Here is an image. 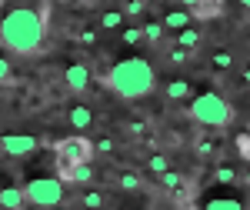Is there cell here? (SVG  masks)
<instances>
[{
    "instance_id": "cell-5",
    "label": "cell",
    "mask_w": 250,
    "mask_h": 210,
    "mask_svg": "<svg viewBox=\"0 0 250 210\" xmlns=\"http://www.w3.org/2000/svg\"><path fill=\"white\" fill-rule=\"evenodd\" d=\"M23 193H27V204H34V207H57V204H63V180L60 177H34L23 184Z\"/></svg>"
},
{
    "instance_id": "cell-26",
    "label": "cell",
    "mask_w": 250,
    "mask_h": 210,
    "mask_svg": "<svg viewBox=\"0 0 250 210\" xmlns=\"http://www.w3.org/2000/svg\"><path fill=\"white\" fill-rule=\"evenodd\" d=\"M213 150H217V144H213V140H197V157H204V160H207V157H213Z\"/></svg>"
},
{
    "instance_id": "cell-25",
    "label": "cell",
    "mask_w": 250,
    "mask_h": 210,
    "mask_svg": "<svg viewBox=\"0 0 250 210\" xmlns=\"http://www.w3.org/2000/svg\"><path fill=\"white\" fill-rule=\"evenodd\" d=\"M117 184L124 187V190H140V177L130 170H124V173H117Z\"/></svg>"
},
{
    "instance_id": "cell-32",
    "label": "cell",
    "mask_w": 250,
    "mask_h": 210,
    "mask_svg": "<svg viewBox=\"0 0 250 210\" xmlns=\"http://www.w3.org/2000/svg\"><path fill=\"white\" fill-rule=\"evenodd\" d=\"M240 7H244V10H250V0H240Z\"/></svg>"
},
{
    "instance_id": "cell-33",
    "label": "cell",
    "mask_w": 250,
    "mask_h": 210,
    "mask_svg": "<svg viewBox=\"0 0 250 210\" xmlns=\"http://www.w3.org/2000/svg\"><path fill=\"white\" fill-rule=\"evenodd\" d=\"M207 3H217V7H224V0H207Z\"/></svg>"
},
{
    "instance_id": "cell-1",
    "label": "cell",
    "mask_w": 250,
    "mask_h": 210,
    "mask_svg": "<svg viewBox=\"0 0 250 210\" xmlns=\"http://www.w3.org/2000/svg\"><path fill=\"white\" fill-rule=\"evenodd\" d=\"M47 37V17L37 7H14L0 20V43L14 54H37Z\"/></svg>"
},
{
    "instance_id": "cell-24",
    "label": "cell",
    "mask_w": 250,
    "mask_h": 210,
    "mask_svg": "<svg viewBox=\"0 0 250 210\" xmlns=\"http://www.w3.org/2000/svg\"><path fill=\"white\" fill-rule=\"evenodd\" d=\"M167 167H170V160H167L164 153H154V157H147V170H150V173H157V177H160V173L167 170Z\"/></svg>"
},
{
    "instance_id": "cell-6",
    "label": "cell",
    "mask_w": 250,
    "mask_h": 210,
    "mask_svg": "<svg viewBox=\"0 0 250 210\" xmlns=\"http://www.w3.org/2000/svg\"><path fill=\"white\" fill-rule=\"evenodd\" d=\"M0 147L7 157H30V153L37 150V137L30 134H3L0 137Z\"/></svg>"
},
{
    "instance_id": "cell-10",
    "label": "cell",
    "mask_w": 250,
    "mask_h": 210,
    "mask_svg": "<svg viewBox=\"0 0 250 210\" xmlns=\"http://www.w3.org/2000/svg\"><path fill=\"white\" fill-rule=\"evenodd\" d=\"M0 207H7V210L27 207V193H23V187H0Z\"/></svg>"
},
{
    "instance_id": "cell-34",
    "label": "cell",
    "mask_w": 250,
    "mask_h": 210,
    "mask_svg": "<svg viewBox=\"0 0 250 210\" xmlns=\"http://www.w3.org/2000/svg\"><path fill=\"white\" fill-rule=\"evenodd\" d=\"M3 157H7V153H3V147H0V160H3Z\"/></svg>"
},
{
    "instance_id": "cell-31",
    "label": "cell",
    "mask_w": 250,
    "mask_h": 210,
    "mask_svg": "<svg viewBox=\"0 0 250 210\" xmlns=\"http://www.w3.org/2000/svg\"><path fill=\"white\" fill-rule=\"evenodd\" d=\"M177 3H180V7H187V10H193V7H197L200 0H177Z\"/></svg>"
},
{
    "instance_id": "cell-14",
    "label": "cell",
    "mask_w": 250,
    "mask_h": 210,
    "mask_svg": "<svg viewBox=\"0 0 250 210\" xmlns=\"http://www.w3.org/2000/svg\"><path fill=\"white\" fill-rule=\"evenodd\" d=\"M124 20H127V17H124V10H104V14L97 17V27L110 34V30H120V27H124Z\"/></svg>"
},
{
    "instance_id": "cell-11",
    "label": "cell",
    "mask_w": 250,
    "mask_h": 210,
    "mask_svg": "<svg viewBox=\"0 0 250 210\" xmlns=\"http://www.w3.org/2000/svg\"><path fill=\"white\" fill-rule=\"evenodd\" d=\"M187 23H193V14L187 7H180V10H170V14H164V27L167 30H184Z\"/></svg>"
},
{
    "instance_id": "cell-28",
    "label": "cell",
    "mask_w": 250,
    "mask_h": 210,
    "mask_svg": "<svg viewBox=\"0 0 250 210\" xmlns=\"http://www.w3.org/2000/svg\"><path fill=\"white\" fill-rule=\"evenodd\" d=\"M94 150H100V153H110V150H114V140H110V137L97 140V144H94Z\"/></svg>"
},
{
    "instance_id": "cell-35",
    "label": "cell",
    "mask_w": 250,
    "mask_h": 210,
    "mask_svg": "<svg viewBox=\"0 0 250 210\" xmlns=\"http://www.w3.org/2000/svg\"><path fill=\"white\" fill-rule=\"evenodd\" d=\"M147 3H164V0H147Z\"/></svg>"
},
{
    "instance_id": "cell-17",
    "label": "cell",
    "mask_w": 250,
    "mask_h": 210,
    "mask_svg": "<svg viewBox=\"0 0 250 210\" xmlns=\"http://www.w3.org/2000/svg\"><path fill=\"white\" fill-rule=\"evenodd\" d=\"M240 180V173L227 167V164H220V167H213V184H237Z\"/></svg>"
},
{
    "instance_id": "cell-9",
    "label": "cell",
    "mask_w": 250,
    "mask_h": 210,
    "mask_svg": "<svg viewBox=\"0 0 250 210\" xmlns=\"http://www.w3.org/2000/svg\"><path fill=\"white\" fill-rule=\"evenodd\" d=\"M67 120H70V127H74V130H90V127H94V110H90V107H83V104H77V107H70Z\"/></svg>"
},
{
    "instance_id": "cell-23",
    "label": "cell",
    "mask_w": 250,
    "mask_h": 210,
    "mask_svg": "<svg viewBox=\"0 0 250 210\" xmlns=\"http://www.w3.org/2000/svg\"><path fill=\"white\" fill-rule=\"evenodd\" d=\"M204 207H210V210H217V207H230V210H240V197H210Z\"/></svg>"
},
{
    "instance_id": "cell-12",
    "label": "cell",
    "mask_w": 250,
    "mask_h": 210,
    "mask_svg": "<svg viewBox=\"0 0 250 210\" xmlns=\"http://www.w3.org/2000/svg\"><path fill=\"white\" fill-rule=\"evenodd\" d=\"M164 94H167V100H190L193 97V84L190 80H170V84L164 87Z\"/></svg>"
},
{
    "instance_id": "cell-8",
    "label": "cell",
    "mask_w": 250,
    "mask_h": 210,
    "mask_svg": "<svg viewBox=\"0 0 250 210\" xmlns=\"http://www.w3.org/2000/svg\"><path fill=\"white\" fill-rule=\"evenodd\" d=\"M57 177L63 184L90 187V184H94V167H90V164H74V167H67V170H57Z\"/></svg>"
},
{
    "instance_id": "cell-20",
    "label": "cell",
    "mask_w": 250,
    "mask_h": 210,
    "mask_svg": "<svg viewBox=\"0 0 250 210\" xmlns=\"http://www.w3.org/2000/svg\"><path fill=\"white\" fill-rule=\"evenodd\" d=\"M120 10H124V17H144L147 14V0H124Z\"/></svg>"
},
{
    "instance_id": "cell-3",
    "label": "cell",
    "mask_w": 250,
    "mask_h": 210,
    "mask_svg": "<svg viewBox=\"0 0 250 210\" xmlns=\"http://www.w3.org/2000/svg\"><path fill=\"white\" fill-rule=\"evenodd\" d=\"M190 117L200 124V127L224 130V127H230V120H233V107L227 104V97L207 90V94H193L190 97Z\"/></svg>"
},
{
    "instance_id": "cell-13",
    "label": "cell",
    "mask_w": 250,
    "mask_h": 210,
    "mask_svg": "<svg viewBox=\"0 0 250 210\" xmlns=\"http://www.w3.org/2000/svg\"><path fill=\"white\" fill-rule=\"evenodd\" d=\"M177 43H180V47H187V50H197V47L204 43V34H200L193 23H187L184 30H177Z\"/></svg>"
},
{
    "instance_id": "cell-22",
    "label": "cell",
    "mask_w": 250,
    "mask_h": 210,
    "mask_svg": "<svg viewBox=\"0 0 250 210\" xmlns=\"http://www.w3.org/2000/svg\"><path fill=\"white\" fill-rule=\"evenodd\" d=\"M190 57H193V50H187V47H180V43L167 50V60H170L173 67H184V63H187V60H190Z\"/></svg>"
},
{
    "instance_id": "cell-4",
    "label": "cell",
    "mask_w": 250,
    "mask_h": 210,
    "mask_svg": "<svg viewBox=\"0 0 250 210\" xmlns=\"http://www.w3.org/2000/svg\"><path fill=\"white\" fill-rule=\"evenodd\" d=\"M94 140L90 137H83V130L80 134H70L63 137V140H57L54 144V157H57V170H67V167H74V164H90L94 160Z\"/></svg>"
},
{
    "instance_id": "cell-30",
    "label": "cell",
    "mask_w": 250,
    "mask_h": 210,
    "mask_svg": "<svg viewBox=\"0 0 250 210\" xmlns=\"http://www.w3.org/2000/svg\"><path fill=\"white\" fill-rule=\"evenodd\" d=\"M240 80H244V87H250V63L240 67Z\"/></svg>"
},
{
    "instance_id": "cell-27",
    "label": "cell",
    "mask_w": 250,
    "mask_h": 210,
    "mask_svg": "<svg viewBox=\"0 0 250 210\" xmlns=\"http://www.w3.org/2000/svg\"><path fill=\"white\" fill-rule=\"evenodd\" d=\"M80 43H83V47H94V43H97V30L83 27V30H80Z\"/></svg>"
},
{
    "instance_id": "cell-21",
    "label": "cell",
    "mask_w": 250,
    "mask_h": 210,
    "mask_svg": "<svg viewBox=\"0 0 250 210\" xmlns=\"http://www.w3.org/2000/svg\"><path fill=\"white\" fill-rule=\"evenodd\" d=\"M120 40H124L127 47L144 43V27H120Z\"/></svg>"
},
{
    "instance_id": "cell-2",
    "label": "cell",
    "mask_w": 250,
    "mask_h": 210,
    "mask_svg": "<svg viewBox=\"0 0 250 210\" xmlns=\"http://www.w3.org/2000/svg\"><path fill=\"white\" fill-rule=\"evenodd\" d=\"M107 87L124 100H140L157 87V74L150 67V60L144 57H124L117 60L107 74Z\"/></svg>"
},
{
    "instance_id": "cell-19",
    "label": "cell",
    "mask_w": 250,
    "mask_h": 210,
    "mask_svg": "<svg viewBox=\"0 0 250 210\" xmlns=\"http://www.w3.org/2000/svg\"><path fill=\"white\" fill-rule=\"evenodd\" d=\"M80 207H107V193L83 190V193H80Z\"/></svg>"
},
{
    "instance_id": "cell-16",
    "label": "cell",
    "mask_w": 250,
    "mask_h": 210,
    "mask_svg": "<svg viewBox=\"0 0 250 210\" xmlns=\"http://www.w3.org/2000/svg\"><path fill=\"white\" fill-rule=\"evenodd\" d=\"M210 67H213V70H220V74H227V70L233 67V54H230V50H213Z\"/></svg>"
},
{
    "instance_id": "cell-29",
    "label": "cell",
    "mask_w": 250,
    "mask_h": 210,
    "mask_svg": "<svg viewBox=\"0 0 250 210\" xmlns=\"http://www.w3.org/2000/svg\"><path fill=\"white\" fill-rule=\"evenodd\" d=\"M10 74H14V70H10V63L0 57V84H7V80H10Z\"/></svg>"
},
{
    "instance_id": "cell-15",
    "label": "cell",
    "mask_w": 250,
    "mask_h": 210,
    "mask_svg": "<svg viewBox=\"0 0 250 210\" xmlns=\"http://www.w3.org/2000/svg\"><path fill=\"white\" fill-rule=\"evenodd\" d=\"M184 184H187V180H184V173H177V170H170V167H167V170L160 173V187H164V190H170V193H177V190H180V187H184Z\"/></svg>"
},
{
    "instance_id": "cell-18",
    "label": "cell",
    "mask_w": 250,
    "mask_h": 210,
    "mask_svg": "<svg viewBox=\"0 0 250 210\" xmlns=\"http://www.w3.org/2000/svg\"><path fill=\"white\" fill-rule=\"evenodd\" d=\"M164 30H167V27H164L160 20H150V23H144V40H147V43H160V40H164Z\"/></svg>"
},
{
    "instance_id": "cell-7",
    "label": "cell",
    "mask_w": 250,
    "mask_h": 210,
    "mask_svg": "<svg viewBox=\"0 0 250 210\" xmlns=\"http://www.w3.org/2000/svg\"><path fill=\"white\" fill-rule=\"evenodd\" d=\"M63 84H67L70 90L83 94V90L90 87V67H87V63H70V67L63 70Z\"/></svg>"
}]
</instances>
